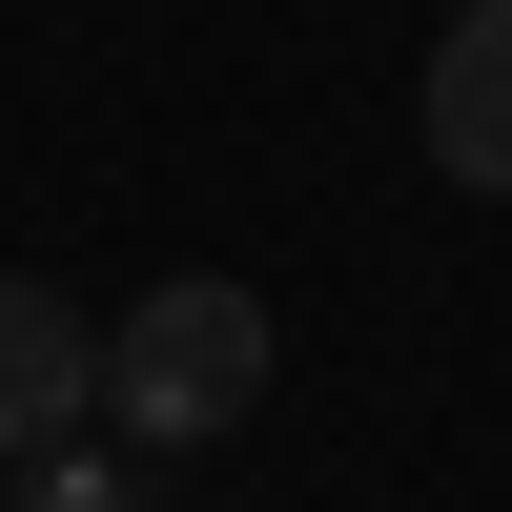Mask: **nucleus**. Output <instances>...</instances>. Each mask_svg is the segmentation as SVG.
Segmentation results:
<instances>
[{
    "label": "nucleus",
    "instance_id": "obj_1",
    "mask_svg": "<svg viewBox=\"0 0 512 512\" xmlns=\"http://www.w3.org/2000/svg\"><path fill=\"white\" fill-rule=\"evenodd\" d=\"M267 369H287L267 287H226V267H164L144 308L103 328V431H123V451H226L246 410H267Z\"/></svg>",
    "mask_w": 512,
    "mask_h": 512
},
{
    "label": "nucleus",
    "instance_id": "obj_2",
    "mask_svg": "<svg viewBox=\"0 0 512 512\" xmlns=\"http://www.w3.org/2000/svg\"><path fill=\"white\" fill-rule=\"evenodd\" d=\"M62 431H103V328H82L41 267H0V472L62 451Z\"/></svg>",
    "mask_w": 512,
    "mask_h": 512
},
{
    "label": "nucleus",
    "instance_id": "obj_3",
    "mask_svg": "<svg viewBox=\"0 0 512 512\" xmlns=\"http://www.w3.org/2000/svg\"><path fill=\"white\" fill-rule=\"evenodd\" d=\"M410 123H431V164L472 205H512V0H472V21L431 41V82H410Z\"/></svg>",
    "mask_w": 512,
    "mask_h": 512
},
{
    "label": "nucleus",
    "instance_id": "obj_4",
    "mask_svg": "<svg viewBox=\"0 0 512 512\" xmlns=\"http://www.w3.org/2000/svg\"><path fill=\"white\" fill-rule=\"evenodd\" d=\"M21 512H144V472H123V451H82V431H62V451H21Z\"/></svg>",
    "mask_w": 512,
    "mask_h": 512
}]
</instances>
